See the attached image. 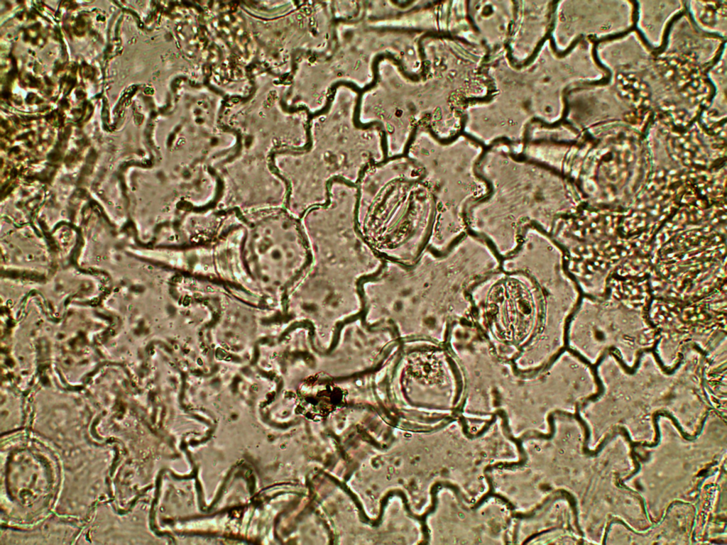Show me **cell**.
Instances as JSON below:
<instances>
[{
	"label": "cell",
	"mask_w": 727,
	"mask_h": 545,
	"mask_svg": "<svg viewBox=\"0 0 727 545\" xmlns=\"http://www.w3.org/2000/svg\"><path fill=\"white\" fill-rule=\"evenodd\" d=\"M490 278L468 291L475 324L498 358L518 373L524 374L530 353L531 374L547 368L562 344L551 296L518 273Z\"/></svg>",
	"instance_id": "cell-1"
}]
</instances>
